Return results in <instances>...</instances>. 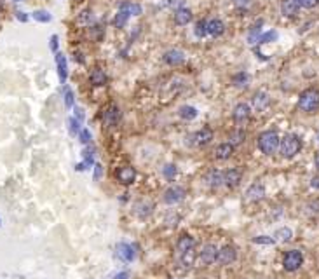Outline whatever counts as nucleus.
I'll list each match as a JSON object with an SVG mask.
<instances>
[{
    "mask_svg": "<svg viewBox=\"0 0 319 279\" xmlns=\"http://www.w3.org/2000/svg\"><path fill=\"white\" fill-rule=\"evenodd\" d=\"M279 143H281L279 135H277L275 131H272V129L263 131L258 135V148L262 154H265V156H272V154H275L277 148H279Z\"/></svg>",
    "mask_w": 319,
    "mask_h": 279,
    "instance_id": "1",
    "label": "nucleus"
},
{
    "mask_svg": "<svg viewBox=\"0 0 319 279\" xmlns=\"http://www.w3.org/2000/svg\"><path fill=\"white\" fill-rule=\"evenodd\" d=\"M298 108L305 114H314L319 108V91L314 88H309L302 91L298 98Z\"/></svg>",
    "mask_w": 319,
    "mask_h": 279,
    "instance_id": "2",
    "label": "nucleus"
},
{
    "mask_svg": "<svg viewBox=\"0 0 319 279\" xmlns=\"http://www.w3.org/2000/svg\"><path fill=\"white\" fill-rule=\"evenodd\" d=\"M302 150V140L296 135H286L279 143V152L284 159H293V157Z\"/></svg>",
    "mask_w": 319,
    "mask_h": 279,
    "instance_id": "3",
    "label": "nucleus"
},
{
    "mask_svg": "<svg viewBox=\"0 0 319 279\" xmlns=\"http://www.w3.org/2000/svg\"><path fill=\"white\" fill-rule=\"evenodd\" d=\"M302 263H303V255H302V251H300V250H290V251H286V253H284V256H283L284 271L295 272V271H298V269L302 267Z\"/></svg>",
    "mask_w": 319,
    "mask_h": 279,
    "instance_id": "4",
    "label": "nucleus"
},
{
    "mask_svg": "<svg viewBox=\"0 0 319 279\" xmlns=\"http://www.w3.org/2000/svg\"><path fill=\"white\" fill-rule=\"evenodd\" d=\"M250 116H251V108L248 103H237L234 107V112H232V119H234L235 126L241 129L250 120Z\"/></svg>",
    "mask_w": 319,
    "mask_h": 279,
    "instance_id": "5",
    "label": "nucleus"
},
{
    "mask_svg": "<svg viewBox=\"0 0 319 279\" xmlns=\"http://www.w3.org/2000/svg\"><path fill=\"white\" fill-rule=\"evenodd\" d=\"M216 255H218V248L216 244H204L203 250L199 251V260L204 263V265H211V263L216 262Z\"/></svg>",
    "mask_w": 319,
    "mask_h": 279,
    "instance_id": "6",
    "label": "nucleus"
},
{
    "mask_svg": "<svg viewBox=\"0 0 319 279\" xmlns=\"http://www.w3.org/2000/svg\"><path fill=\"white\" fill-rule=\"evenodd\" d=\"M164 203L166 204H178L182 203V201L185 199V188L183 187H178V185H175V187H169L168 190L164 192Z\"/></svg>",
    "mask_w": 319,
    "mask_h": 279,
    "instance_id": "7",
    "label": "nucleus"
},
{
    "mask_svg": "<svg viewBox=\"0 0 319 279\" xmlns=\"http://www.w3.org/2000/svg\"><path fill=\"white\" fill-rule=\"evenodd\" d=\"M235 258H237V251H235V248L230 246V244H227V246H224L222 250H218V255H216V262H218L220 265H228V263H232Z\"/></svg>",
    "mask_w": 319,
    "mask_h": 279,
    "instance_id": "8",
    "label": "nucleus"
},
{
    "mask_svg": "<svg viewBox=\"0 0 319 279\" xmlns=\"http://www.w3.org/2000/svg\"><path fill=\"white\" fill-rule=\"evenodd\" d=\"M115 176H117V182H119V184L133 185L136 180V171H135V167H131V166H122L120 169H117Z\"/></svg>",
    "mask_w": 319,
    "mask_h": 279,
    "instance_id": "9",
    "label": "nucleus"
},
{
    "mask_svg": "<svg viewBox=\"0 0 319 279\" xmlns=\"http://www.w3.org/2000/svg\"><path fill=\"white\" fill-rule=\"evenodd\" d=\"M119 119H120V110L115 103L108 105V107L103 110V122L107 124L108 128L115 126V124L119 122Z\"/></svg>",
    "mask_w": 319,
    "mask_h": 279,
    "instance_id": "10",
    "label": "nucleus"
},
{
    "mask_svg": "<svg viewBox=\"0 0 319 279\" xmlns=\"http://www.w3.org/2000/svg\"><path fill=\"white\" fill-rule=\"evenodd\" d=\"M241 178H243V171L239 167H230V169H227L224 173V184L230 188L237 187L241 184Z\"/></svg>",
    "mask_w": 319,
    "mask_h": 279,
    "instance_id": "11",
    "label": "nucleus"
},
{
    "mask_svg": "<svg viewBox=\"0 0 319 279\" xmlns=\"http://www.w3.org/2000/svg\"><path fill=\"white\" fill-rule=\"evenodd\" d=\"M152 211H154V203H152V201L140 199L135 203V215L138 216V218L145 220L147 216L152 215Z\"/></svg>",
    "mask_w": 319,
    "mask_h": 279,
    "instance_id": "12",
    "label": "nucleus"
},
{
    "mask_svg": "<svg viewBox=\"0 0 319 279\" xmlns=\"http://www.w3.org/2000/svg\"><path fill=\"white\" fill-rule=\"evenodd\" d=\"M265 197V187L258 182H255L253 185H250L246 190V199L251 201V203H258Z\"/></svg>",
    "mask_w": 319,
    "mask_h": 279,
    "instance_id": "13",
    "label": "nucleus"
},
{
    "mask_svg": "<svg viewBox=\"0 0 319 279\" xmlns=\"http://www.w3.org/2000/svg\"><path fill=\"white\" fill-rule=\"evenodd\" d=\"M176 250H178L180 255L188 250H196V239L190 234H182L178 237V243H176Z\"/></svg>",
    "mask_w": 319,
    "mask_h": 279,
    "instance_id": "14",
    "label": "nucleus"
},
{
    "mask_svg": "<svg viewBox=\"0 0 319 279\" xmlns=\"http://www.w3.org/2000/svg\"><path fill=\"white\" fill-rule=\"evenodd\" d=\"M300 11V4L298 0H283L281 2V12H283V16L286 18H295Z\"/></svg>",
    "mask_w": 319,
    "mask_h": 279,
    "instance_id": "15",
    "label": "nucleus"
},
{
    "mask_svg": "<svg viewBox=\"0 0 319 279\" xmlns=\"http://www.w3.org/2000/svg\"><path fill=\"white\" fill-rule=\"evenodd\" d=\"M162 60L164 63L171 65V67H178V65H182L185 61V54L182 51H178V49H171V51H168L162 56Z\"/></svg>",
    "mask_w": 319,
    "mask_h": 279,
    "instance_id": "16",
    "label": "nucleus"
},
{
    "mask_svg": "<svg viewBox=\"0 0 319 279\" xmlns=\"http://www.w3.org/2000/svg\"><path fill=\"white\" fill-rule=\"evenodd\" d=\"M269 105H271V96L265 91H258L253 96V108H255L256 112H263Z\"/></svg>",
    "mask_w": 319,
    "mask_h": 279,
    "instance_id": "17",
    "label": "nucleus"
},
{
    "mask_svg": "<svg viewBox=\"0 0 319 279\" xmlns=\"http://www.w3.org/2000/svg\"><path fill=\"white\" fill-rule=\"evenodd\" d=\"M194 140H196L197 147H206V145L213 140V129H209V128L199 129L197 133H194Z\"/></svg>",
    "mask_w": 319,
    "mask_h": 279,
    "instance_id": "18",
    "label": "nucleus"
},
{
    "mask_svg": "<svg viewBox=\"0 0 319 279\" xmlns=\"http://www.w3.org/2000/svg\"><path fill=\"white\" fill-rule=\"evenodd\" d=\"M207 33L211 37H222L225 33V23L218 18L207 21Z\"/></svg>",
    "mask_w": 319,
    "mask_h": 279,
    "instance_id": "19",
    "label": "nucleus"
},
{
    "mask_svg": "<svg viewBox=\"0 0 319 279\" xmlns=\"http://www.w3.org/2000/svg\"><path fill=\"white\" fill-rule=\"evenodd\" d=\"M89 80H91L92 86L100 88V86H105V84H107V73H105V70L96 67V68H92L91 73H89Z\"/></svg>",
    "mask_w": 319,
    "mask_h": 279,
    "instance_id": "20",
    "label": "nucleus"
},
{
    "mask_svg": "<svg viewBox=\"0 0 319 279\" xmlns=\"http://www.w3.org/2000/svg\"><path fill=\"white\" fill-rule=\"evenodd\" d=\"M192 21V12L190 9H185V7H180L175 11V23L178 26H185Z\"/></svg>",
    "mask_w": 319,
    "mask_h": 279,
    "instance_id": "21",
    "label": "nucleus"
},
{
    "mask_svg": "<svg viewBox=\"0 0 319 279\" xmlns=\"http://www.w3.org/2000/svg\"><path fill=\"white\" fill-rule=\"evenodd\" d=\"M234 150H235L234 145L222 143V145H218V147L215 148V157H216V159H220V161H225V159H228V157H232Z\"/></svg>",
    "mask_w": 319,
    "mask_h": 279,
    "instance_id": "22",
    "label": "nucleus"
},
{
    "mask_svg": "<svg viewBox=\"0 0 319 279\" xmlns=\"http://www.w3.org/2000/svg\"><path fill=\"white\" fill-rule=\"evenodd\" d=\"M206 182L209 187L218 188L220 185L224 184V173L220 171V169H211V171L206 175Z\"/></svg>",
    "mask_w": 319,
    "mask_h": 279,
    "instance_id": "23",
    "label": "nucleus"
},
{
    "mask_svg": "<svg viewBox=\"0 0 319 279\" xmlns=\"http://www.w3.org/2000/svg\"><path fill=\"white\" fill-rule=\"evenodd\" d=\"M117 256H119V258H122L124 262H133V258H135L133 246H129V244H126V243L117 244Z\"/></svg>",
    "mask_w": 319,
    "mask_h": 279,
    "instance_id": "24",
    "label": "nucleus"
},
{
    "mask_svg": "<svg viewBox=\"0 0 319 279\" xmlns=\"http://www.w3.org/2000/svg\"><path fill=\"white\" fill-rule=\"evenodd\" d=\"M56 67H58V75H60L61 84H65L68 77V68H67V58L61 52H56Z\"/></svg>",
    "mask_w": 319,
    "mask_h": 279,
    "instance_id": "25",
    "label": "nucleus"
},
{
    "mask_svg": "<svg viewBox=\"0 0 319 279\" xmlns=\"http://www.w3.org/2000/svg\"><path fill=\"white\" fill-rule=\"evenodd\" d=\"M129 14L128 12V9H124V7H119V12L115 14V20H114V24H115V28H122V26H126V23H128V20H129Z\"/></svg>",
    "mask_w": 319,
    "mask_h": 279,
    "instance_id": "26",
    "label": "nucleus"
},
{
    "mask_svg": "<svg viewBox=\"0 0 319 279\" xmlns=\"http://www.w3.org/2000/svg\"><path fill=\"white\" fill-rule=\"evenodd\" d=\"M291 237H293V232L288 227H281L274 232V239L281 241V243H288V241H291Z\"/></svg>",
    "mask_w": 319,
    "mask_h": 279,
    "instance_id": "27",
    "label": "nucleus"
},
{
    "mask_svg": "<svg viewBox=\"0 0 319 279\" xmlns=\"http://www.w3.org/2000/svg\"><path fill=\"white\" fill-rule=\"evenodd\" d=\"M178 116L185 120H194L197 117V108L188 107V105H183V107L178 110Z\"/></svg>",
    "mask_w": 319,
    "mask_h": 279,
    "instance_id": "28",
    "label": "nucleus"
},
{
    "mask_svg": "<svg viewBox=\"0 0 319 279\" xmlns=\"http://www.w3.org/2000/svg\"><path fill=\"white\" fill-rule=\"evenodd\" d=\"M196 258H197L196 250H188L180 255V260H182V263H183L185 267H192V265L196 263Z\"/></svg>",
    "mask_w": 319,
    "mask_h": 279,
    "instance_id": "29",
    "label": "nucleus"
},
{
    "mask_svg": "<svg viewBox=\"0 0 319 279\" xmlns=\"http://www.w3.org/2000/svg\"><path fill=\"white\" fill-rule=\"evenodd\" d=\"M248 82H250V75L246 72H239L232 77V84H234L235 88H246Z\"/></svg>",
    "mask_w": 319,
    "mask_h": 279,
    "instance_id": "30",
    "label": "nucleus"
},
{
    "mask_svg": "<svg viewBox=\"0 0 319 279\" xmlns=\"http://www.w3.org/2000/svg\"><path fill=\"white\" fill-rule=\"evenodd\" d=\"M260 32H262V21H258V23L251 26V30L248 33V42H250V44H256L260 39Z\"/></svg>",
    "mask_w": 319,
    "mask_h": 279,
    "instance_id": "31",
    "label": "nucleus"
},
{
    "mask_svg": "<svg viewBox=\"0 0 319 279\" xmlns=\"http://www.w3.org/2000/svg\"><path fill=\"white\" fill-rule=\"evenodd\" d=\"M228 140H230L228 143L234 145V147H235V145H241V143H243V141H244V140H246V133H244L241 128H237L234 133H230V136H228Z\"/></svg>",
    "mask_w": 319,
    "mask_h": 279,
    "instance_id": "32",
    "label": "nucleus"
},
{
    "mask_svg": "<svg viewBox=\"0 0 319 279\" xmlns=\"http://www.w3.org/2000/svg\"><path fill=\"white\" fill-rule=\"evenodd\" d=\"M91 21H92V11H91V9H84V11L77 16V23L82 24V26L91 24Z\"/></svg>",
    "mask_w": 319,
    "mask_h": 279,
    "instance_id": "33",
    "label": "nucleus"
},
{
    "mask_svg": "<svg viewBox=\"0 0 319 279\" xmlns=\"http://www.w3.org/2000/svg\"><path fill=\"white\" fill-rule=\"evenodd\" d=\"M120 7L128 9V12L129 14H133V16H140L141 12H143V9H141L140 4H133V2H122Z\"/></svg>",
    "mask_w": 319,
    "mask_h": 279,
    "instance_id": "34",
    "label": "nucleus"
},
{
    "mask_svg": "<svg viewBox=\"0 0 319 279\" xmlns=\"http://www.w3.org/2000/svg\"><path fill=\"white\" fill-rule=\"evenodd\" d=\"M63 98H65V105H67L68 108H72L73 103H75V96H73V91L68 88V86L63 88Z\"/></svg>",
    "mask_w": 319,
    "mask_h": 279,
    "instance_id": "35",
    "label": "nucleus"
},
{
    "mask_svg": "<svg viewBox=\"0 0 319 279\" xmlns=\"http://www.w3.org/2000/svg\"><path fill=\"white\" fill-rule=\"evenodd\" d=\"M176 173H178V169H176L175 164H166V166L162 167V175L166 180H175Z\"/></svg>",
    "mask_w": 319,
    "mask_h": 279,
    "instance_id": "36",
    "label": "nucleus"
},
{
    "mask_svg": "<svg viewBox=\"0 0 319 279\" xmlns=\"http://www.w3.org/2000/svg\"><path fill=\"white\" fill-rule=\"evenodd\" d=\"M196 35L199 37V39H204V37L207 35V21H197Z\"/></svg>",
    "mask_w": 319,
    "mask_h": 279,
    "instance_id": "37",
    "label": "nucleus"
},
{
    "mask_svg": "<svg viewBox=\"0 0 319 279\" xmlns=\"http://www.w3.org/2000/svg\"><path fill=\"white\" fill-rule=\"evenodd\" d=\"M33 18H35L37 21H40V23H49V21L52 20V16L47 11H35L33 12Z\"/></svg>",
    "mask_w": 319,
    "mask_h": 279,
    "instance_id": "38",
    "label": "nucleus"
},
{
    "mask_svg": "<svg viewBox=\"0 0 319 279\" xmlns=\"http://www.w3.org/2000/svg\"><path fill=\"white\" fill-rule=\"evenodd\" d=\"M275 39H277V33H275L274 30H271V32L263 33V35H260L258 44H267V42H271V40H275Z\"/></svg>",
    "mask_w": 319,
    "mask_h": 279,
    "instance_id": "39",
    "label": "nucleus"
},
{
    "mask_svg": "<svg viewBox=\"0 0 319 279\" xmlns=\"http://www.w3.org/2000/svg\"><path fill=\"white\" fill-rule=\"evenodd\" d=\"M253 243L255 244H274L275 239L274 237H269V235H256V237H253Z\"/></svg>",
    "mask_w": 319,
    "mask_h": 279,
    "instance_id": "40",
    "label": "nucleus"
},
{
    "mask_svg": "<svg viewBox=\"0 0 319 279\" xmlns=\"http://www.w3.org/2000/svg\"><path fill=\"white\" fill-rule=\"evenodd\" d=\"M68 124H70V133H72V135H79L80 133V120H77L75 117H72V119L68 120Z\"/></svg>",
    "mask_w": 319,
    "mask_h": 279,
    "instance_id": "41",
    "label": "nucleus"
},
{
    "mask_svg": "<svg viewBox=\"0 0 319 279\" xmlns=\"http://www.w3.org/2000/svg\"><path fill=\"white\" fill-rule=\"evenodd\" d=\"M79 140H80V143L88 145L89 141H91V131H89V129H80Z\"/></svg>",
    "mask_w": 319,
    "mask_h": 279,
    "instance_id": "42",
    "label": "nucleus"
},
{
    "mask_svg": "<svg viewBox=\"0 0 319 279\" xmlns=\"http://www.w3.org/2000/svg\"><path fill=\"white\" fill-rule=\"evenodd\" d=\"M253 4V0H234V5L239 11H246V9H250V5Z\"/></svg>",
    "mask_w": 319,
    "mask_h": 279,
    "instance_id": "43",
    "label": "nucleus"
},
{
    "mask_svg": "<svg viewBox=\"0 0 319 279\" xmlns=\"http://www.w3.org/2000/svg\"><path fill=\"white\" fill-rule=\"evenodd\" d=\"M298 4L303 9H314L319 5V0H298Z\"/></svg>",
    "mask_w": 319,
    "mask_h": 279,
    "instance_id": "44",
    "label": "nucleus"
},
{
    "mask_svg": "<svg viewBox=\"0 0 319 279\" xmlns=\"http://www.w3.org/2000/svg\"><path fill=\"white\" fill-rule=\"evenodd\" d=\"M101 175H103V167H101V164H94V180L96 182L101 178Z\"/></svg>",
    "mask_w": 319,
    "mask_h": 279,
    "instance_id": "45",
    "label": "nucleus"
},
{
    "mask_svg": "<svg viewBox=\"0 0 319 279\" xmlns=\"http://www.w3.org/2000/svg\"><path fill=\"white\" fill-rule=\"evenodd\" d=\"M51 51L52 52H58V35H52L51 37Z\"/></svg>",
    "mask_w": 319,
    "mask_h": 279,
    "instance_id": "46",
    "label": "nucleus"
},
{
    "mask_svg": "<svg viewBox=\"0 0 319 279\" xmlns=\"http://www.w3.org/2000/svg\"><path fill=\"white\" fill-rule=\"evenodd\" d=\"M91 32L94 33V39H96V40H101V33H103V28H101V26H94V28L91 30Z\"/></svg>",
    "mask_w": 319,
    "mask_h": 279,
    "instance_id": "47",
    "label": "nucleus"
},
{
    "mask_svg": "<svg viewBox=\"0 0 319 279\" xmlns=\"http://www.w3.org/2000/svg\"><path fill=\"white\" fill-rule=\"evenodd\" d=\"M75 119L80 120V122L84 120V110L82 108H75Z\"/></svg>",
    "mask_w": 319,
    "mask_h": 279,
    "instance_id": "48",
    "label": "nucleus"
},
{
    "mask_svg": "<svg viewBox=\"0 0 319 279\" xmlns=\"http://www.w3.org/2000/svg\"><path fill=\"white\" fill-rule=\"evenodd\" d=\"M182 4H183V0H169V2H168L169 7H175V5H176V9H180V5H182Z\"/></svg>",
    "mask_w": 319,
    "mask_h": 279,
    "instance_id": "49",
    "label": "nucleus"
},
{
    "mask_svg": "<svg viewBox=\"0 0 319 279\" xmlns=\"http://www.w3.org/2000/svg\"><path fill=\"white\" fill-rule=\"evenodd\" d=\"M16 18L20 21H23V23H26V21H28V16H26V14H24V12H21V11H18L16 12Z\"/></svg>",
    "mask_w": 319,
    "mask_h": 279,
    "instance_id": "50",
    "label": "nucleus"
},
{
    "mask_svg": "<svg viewBox=\"0 0 319 279\" xmlns=\"http://www.w3.org/2000/svg\"><path fill=\"white\" fill-rule=\"evenodd\" d=\"M311 187L316 188V190H319V176H314V178L311 180Z\"/></svg>",
    "mask_w": 319,
    "mask_h": 279,
    "instance_id": "51",
    "label": "nucleus"
},
{
    "mask_svg": "<svg viewBox=\"0 0 319 279\" xmlns=\"http://www.w3.org/2000/svg\"><path fill=\"white\" fill-rule=\"evenodd\" d=\"M73 58H75V61H79V63H84V58H82V54H80V52H75V54H73Z\"/></svg>",
    "mask_w": 319,
    "mask_h": 279,
    "instance_id": "52",
    "label": "nucleus"
},
{
    "mask_svg": "<svg viewBox=\"0 0 319 279\" xmlns=\"http://www.w3.org/2000/svg\"><path fill=\"white\" fill-rule=\"evenodd\" d=\"M115 279H129V276L126 274V272H120V274L115 276Z\"/></svg>",
    "mask_w": 319,
    "mask_h": 279,
    "instance_id": "53",
    "label": "nucleus"
},
{
    "mask_svg": "<svg viewBox=\"0 0 319 279\" xmlns=\"http://www.w3.org/2000/svg\"><path fill=\"white\" fill-rule=\"evenodd\" d=\"M75 169H77V171H84V169H86V164H84V163L77 164V166H75Z\"/></svg>",
    "mask_w": 319,
    "mask_h": 279,
    "instance_id": "54",
    "label": "nucleus"
},
{
    "mask_svg": "<svg viewBox=\"0 0 319 279\" xmlns=\"http://www.w3.org/2000/svg\"><path fill=\"white\" fill-rule=\"evenodd\" d=\"M314 164H316V167H318V171H319V152L316 154V157H314Z\"/></svg>",
    "mask_w": 319,
    "mask_h": 279,
    "instance_id": "55",
    "label": "nucleus"
},
{
    "mask_svg": "<svg viewBox=\"0 0 319 279\" xmlns=\"http://www.w3.org/2000/svg\"><path fill=\"white\" fill-rule=\"evenodd\" d=\"M12 2H23V0H12Z\"/></svg>",
    "mask_w": 319,
    "mask_h": 279,
    "instance_id": "56",
    "label": "nucleus"
},
{
    "mask_svg": "<svg viewBox=\"0 0 319 279\" xmlns=\"http://www.w3.org/2000/svg\"><path fill=\"white\" fill-rule=\"evenodd\" d=\"M0 14H2V4H0Z\"/></svg>",
    "mask_w": 319,
    "mask_h": 279,
    "instance_id": "57",
    "label": "nucleus"
},
{
    "mask_svg": "<svg viewBox=\"0 0 319 279\" xmlns=\"http://www.w3.org/2000/svg\"><path fill=\"white\" fill-rule=\"evenodd\" d=\"M318 143H319V136H318Z\"/></svg>",
    "mask_w": 319,
    "mask_h": 279,
    "instance_id": "58",
    "label": "nucleus"
}]
</instances>
